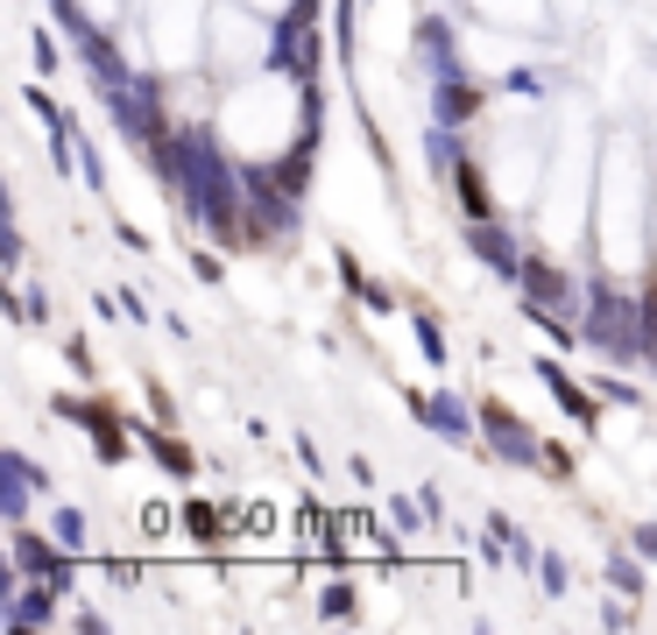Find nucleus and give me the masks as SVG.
Masks as SVG:
<instances>
[{"instance_id":"obj_1","label":"nucleus","mask_w":657,"mask_h":635,"mask_svg":"<svg viewBox=\"0 0 657 635\" xmlns=\"http://www.w3.org/2000/svg\"><path fill=\"white\" fill-rule=\"evenodd\" d=\"M459 191H467V212H474V219H488V191H481L474 170H459Z\"/></svg>"},{"instance_id":"obj_2","label":"nucleus","mask_w":657,"mask_h":635,"mask_svg":"<svg viewBox=\"0 0 657 635\" xmlns=\"http://www.w3.org/2000/svg\"><path fill=\"white\" fill-rule=\"evenodd\" d=\"M156 452H163V467H178V473H191V452H184V445H170V438H163V445H156Z\"/></svg>"}]
</instances>
